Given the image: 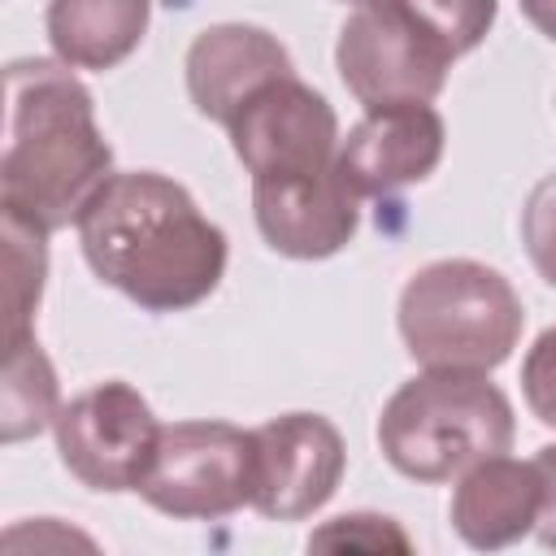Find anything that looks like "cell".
I'll use <instances>...</instances> for the list:
<instances>
[{
  "mask_svg": "<svg viewBox=\"0 0 556 556\" xmlns=\"http://www.w3.org/2000/svg\"><path fill=\"white\" fill-rule=\"evenodd\" d=\"M74 226L91 274L148 313H182L208 300L226 274L222 226L182 182L152 169L113 174Z\"/></svg>",
  "mask_w": 556,
  "mask_h": 556,
  "instance_id": "1",
  "label": "cell"
},
{
  "mask_svg": "<svg viewBox=\"0 0 556 556\" xmlns=\"http://www.w3.org/2000/svg\"><path fill=\"white\" fill-rule=\"evenodd\" d=\"M0 208L43 230L83 217L113 178V148L96 126L91 91L61 61H13L4 70Z\"/></svg>",
  "mask_w": 556,
  "mask_h": 556,
  "instance_id": "2",
  "label": "cell"
},
{
  "mask_svg": "<svg viewBox=\"0 0 556 556\" xmlns=\"http://www.w3.org/2000/svg\"><path fill=\"white\" fill-rule=\"evenodd\" d=\"M378 447L404 478L452 482L513 447V404L486 374L426 369L382 404Z\"/></svg>",
  "mask_w": 556,
  "mask_h": 556,
  "instance_id": "3",
  "label": "cell"
},
{
  "mask_svg": "<svg viewBox=\"0 0 556 556\" xmlns=\"http://www.w3.org/2000/svg\"><path fill=\"white\" fill-rule=\"evenodd\" d=\"M513 282L482 261H430L400 291V339L426 369L491 374L521 339Z\"/></svg>",
  "mask_w": 556,
  "mask_h": 556,
  "instance_id": "4",
  "label": "cell"
},
{
  "mask_svg": "<svg viewBox=\"0 0 556 556\" xmlns=\"http://www.w3.org/2000/svg\"><path fill=\"white\" fill-rule=\"evenodd\" d=\"M256 439L230 421L161 426V447L139 482V495L178 521H217L252 504Z\"/></svg>",
  "mask_w": 556,
  "mask_h": 556,
  "instance_id": "5",
  "label": "cell"
},
{
  "mask_svg": "<svg viewBox=\"0 0 556 556\" xmlns=\"http://www.w3.org/2000/svg\"><path fill=\"white\" fill-rule=\"evenodd\" d=\"M339 78L365 104H413L434 100L452 70V48L421 26L400 0H365L339 30Z\"/></svg>",
  "mask_w": 556,
  "mask_h": 556,
  "instance_id": "6",
  "label": "cell"
},
{
  "mask_svg": "<svg viewBox=\"0 0 556 556\" xmlns=\"http://www.w3.org/2000/svg\"><path fill=\"white\" fill-rule=\"evenodd\" d=\"M52 430L65 469L91 491H139L161 447V421L130 382H100L74 395Z\"/></svg>",
  "mask_w": 556,
  "mask_h": 556,
  "instance_id": "7",
  "label": "cell"
},
{
  "mask_svg": "<svg viewBox=\"0 0 556 556\" xmlns=\"http://www.w3.org/2000/svg\"><path fill=\"white\" fill-rule=\"evenodd\" d=\"M235 156L252 178H291L330 169L339 156V117L321 91L295 74L265 83L226 122Z\"/></svg>",
  "mask_w": 556,
  "mask_h": 556,
  "instance_id": "8",
  "label": "cell"
},
{
  "mask_svg": "<svg viewBox=\"0 0 556 556\" xmlns=\"http://www.w3.org/2000/svg\"><path fill=\"white\" fill-rule=\"evenodd\" d=\"M256 439V491L252 508L269 521L313 517L339 486L348 452L334 421L321 413H282L252 430Z\"/></svg>",
  "mask_w": 556,
  "mask_h": 556,
  "instance_id": "9",
  "label": "cell"
},
{
  "mask_svg": "<svg viewBox=\"0 0 556 556\" xmlns=\"http://www.w3.org/2000/svg\"><path fill=\"white\" fill-rule=\"evenodd\" d=\"M443 117L426 104H382L365 109V117L339 139V174L356 200L391 195L408 182H421L443 161Z\"/></svg>",
  "mask_w": 556,
  "mask_h": 556,
  "instance_id": "10",
  "label": "cell"
},
{
  "mask_svg": "<svg viewBox=\"0 0 556 556\" xmlns=\"http://www.w3.org/2000/svg\"><path fill=\"white\" fill-rule=\"evenodd\" d=\"M361 200L339 165L291 178H252V217L265 243L295 261H321L352 243Z\"/></svg>",
  "mask_w": 556,
  "mask_h": 556,
  "instance_id": "11",
  "label": "cell"
},
{
  "mask_svg": "<svg viewBox=\"0 0 556 556\" xmlns=\"http://www.w3.org/2000/svg\"><path fill=\"white\" fill-rule=\"evenodd\" d=\"M291 74L287 48L248 22H222L191 39L187 48V96L208 122H230L252 91Z\"/></svg>",
  "mask_w": 556,
  "mask_h": 556,
  "instance_id": "12",
  "label": "cell"
},
{
  "mask_svg": "<svg viewBox=\"0 0 556 556\" xmlns=\"http://www.w3.org/2000/svg\"><path fill=\"white\" fill-rule=\"evenodd\" d=\"M539 495H543V482L534 460H513L504 452L486 456L456 478L452 526L478 552L508 547L534 530Z\"/></svg>",
  "mask_w": 556,
  "mask_h": 556,
  "instance_id": "13",
  "label": "cell"
},
{
  "mask_svg": "<svg viewBox=\"0 0 556 556\" xmlns=\"http://www.w3.org/2000/svg\"><path fill=\"white\" fill-rule=\"evenodd\" d=\"M152 0H48V43L74 70H113L122 65L143 30Z\"/></svg>",
  "mask_w": 556,
  "mask_h": 556,
  "instance_id": "14",
  "label": "cell"
},
{
  "mask_svg": "<svg viewBox=\"0 0 556 556\" xmlns=\"http://www.w3.org/2000/svg\"><path fill=\"white\" fill-rule=\"evenodd\" d=\"M0 404H4V421H0L4 443L30 439V434H39L43 426L56 421V413H61V404H56V374H52L43 348L35 343V334L9 339Z\"/></svg>",
  "mask_w": 556,
  "mask_h": 556,
  "instance_id": "15",
  "label": "cell"
},
{
  "mask_svg": "<svg viewBox=\"0 0 556 556\" xmlns=\"http://www.w3.org/2000/svg\"><path fill=\"white\" fill-rule=\"evenodd\" d=\"M43 226L4 213V243H9V339L30 334V313L43 295V274H48V248H43Z\"/></svg>",
  "mask_w": 556,
  "mask_h": 556,
  "instance_id": "16",
  "label": "cell"
},
{
  "mask_svg": "<svg viewBox=\"0 0 556 556\" xmlns=\"http://www.w3.org/2000/svg\"><path fill=\"white\" fill-rule=\"evenodd\" d=\"M400 4L421 26H430L452 48V56L473 52L495 22V0H400Z\"/></svg>",
  "mask_w": 556,
  "mask_h": 556,
  "instance_id": "17",
  "label": "cell"
},
{
  "mask_svg": "<svg viewBox=\"0 0 556 556\" xmlns=\"http://www.w3.org/2000/svg\"><path fill=\"white\" fill-rule=\"evenodd\" d=\"M521 243L534 269L556 287V174H547L521 208Z\"/></svg>",
  "mask_w": 556,
  "mask_h": 556,
  "instance_id": "18",
  "label": "cell"
},
{
  "mask_svg": "<svg viewBox=\"0 0 556 556\" xmlns=\"http://www.w3.org/2000/svg\"><path fill=\"white\" fill-rule=\"evenodd\" d=\"M521 391L530 413L556 430V326H547L521 361Z\"/></svg>",
  "mask_w": 556,
  "mask_h": 556,
  "instance_id": "19",
  "label": "cell"
},
{
  "mask_svg": "<svg viewBox=\"0 0 556 556\" xmlns=\"http://www.w3.org/2000/svg\"><path fill=\"white\" fill-rule=\"evenodd\" d=\"M313 543H317V547H339V543H348V547H382V543H391V547H408V539L391 526V517H374V513L334 517L326 530L313 534Z\"/></svg>",
  "mask_w": 556,
  "mask_h": 556,
  "instance_id": "20",
  "label": "cell"
},
{
  "mask_svg": "<svg viewBox=\"0 0 556 556\" xmlns=\"http://www.w3.org/2000/svg\"><path fill=\"white\" fill-rule=\"evenodd\" d=\"M534 469H539V482H543L539 517H534V534H539V543H543V547H552V552H556V443L539 447Z\"/></svg>",
  "mask_w": 556,
  "mask_h": 556,
  "instance_id": "21",
  "label": "cell"
},
{
  "mask_svg": "<svg viewBox=\"0 0 556 556\" xmlns=\"http://www.w3.org/2000/svg\"><path fill=\"white\" fill-rule=\"evenodd\" d=\"M521 13L530 17L534 30H543L547 39H556V0H517Z\"/></svg>",
  "mask_w": 556,
  "mask_h": 556,
  "instance_id": "22",
  "label": "cell"
},
{
  "mask_svg": "<svg viewBox=\"0 0 556 556\" xmlns=\"http://www.w3.org/2000/svg\"><path fill=\"white\" fill-rule=\"evenodd\" d=\"M343 4H348V0H343ZM352 4H365V0H352Z\"/></svg>",
  "mask_w": 556,
  "mask_h": 556,
  "instance_id": "23",
  "label": "cell"
}]
</instances>
